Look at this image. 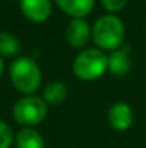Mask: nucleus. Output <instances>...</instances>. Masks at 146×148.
I'll list each match as a JSON object with an SVG mask.
<instances>
[{
    "label": "nucleus",
    "mask_w": 146,
    "mask_h": 148,
    "mask_svg": "<svg viewBox=\"0 0 146 148\" xmlns=\"http://www.w3.org/2000/svg\"><path fill=\"white\" fill-rule=\"evenodd\" d=\"M125 25L115 14L100 16L92 27V39L96 46L102 50L119 49L125 40Z\"/></svg>",
    "instance_id": "nucleus-1"
},
{
    "label": "nucleus",
    "mask_w": 146,
    "mask_h": 148,
    "mask_svg": "<svg viewBox=\"0 0 146 148\" xmlns=\"http://www.w3.org/2000/svg\"><path fill=\"white\" fill-rule=\"evenodd\" d=\"M130 46H120L107 56V69L113 75H126L130 69Z\"/></svg>",
    "instance_id": "nucleus-8"
},
{
    "label": "nucleus",
    "mask_w": 146,
    "mask_h": 148,
    "mask_svg": "<svg viewBox=\"0 0 146 148\" xmlns=\"http://www.w3.org/2000/svg\"><path fill=\"white\" fill-rule=\"evenodd\" d=\"M90 39L89 23L83 19H72L66 27V40L73 48H83Z\"/></svg>",
    "instance_id": "nucleus-5"
},
{
    "label": "nucleus",
    "mask_w": 146,
    "mask_h": 148,
    "mask_svg": "<svg viewBox=\"0 0 146 148\" xmlns=\"http://www.w3.org/2000/svg\"><path fill=\"white\" fill-rule=\"evenodd\" d=\"M20 10L29 20L42 23L52 13V3L50 0H20Z\"/></svg>",
    "instance_id": "nucleus-6"
},
{
    "label": "nucleus",
    "mask_w": 146,
    "mask_h": 148,
    "mask_svg": "<svg viewBox=\"0 0 146 148\" xmlns=\"http://www.w3.org/2000/svg\"><path fill=\"white\" fill-rule=\"evenodd\" d=\"M17 148H46L42 135L33 128H23L16 135Z\"/></svg>",
    "instance_id": "nucleus-10"
},
{
    "label": "nucleus",
    "mask_w": 146,
    "mask_h": 148,
    "mask_svg": "<svg viewBox=\"0 0 146 148\" xmlns=\"http://www.w3.org/2000/svg\"><path fill=\"white\" fill-rule=\"evenodd\" d=\"M66 97H67V88L60 81L50 82L48 86L45 88V92H43L45 102H48L50 105H59V103H62L66 99Z\"/></svg>",
    "instance_id": "nucleus-11"
},
{
    "label": "nucleus",
    "mask_w": 146,
    "mask_h": 148,
    "mask_svg": "<svg viewBox=\"0 0 146 148\" xmlns=\"http://www.w3.org/2000/svg\"><path fill=\"white\" fill-rule=\"evenodd\" d=\"M133 121V112L132 108L126 102H117L109 109V124L113 130L123 132L129 130Z\"/></svg>",
    "instance_id": "nucleus-7"
},
{
    "label": "nucleus",
    "mask_w": 146,
    "mask_h": 148,
    "mask_svg": "<svg viewBox=\"0 0 146 148\" xmlns=\"http://www.w3.org/2000/svg\"><path fill=\"white\" fill-rule=\"evenodd\" d=\"M107 69V56L103 50L90 48L82 50L73 60V73L83 81L100 78Z\"/></svg>",
    "instance_id": "nucleus-3"
},
{
    "label": "nucleus",
    "mask_w": 146,
    "mask_h": 148,
    "mask_svg": "<svg viewBox=\"0 0 146 148\" xmlns=\"http://www.w3.org/2000/svg\"><path fill=\"white\" fill-rule=\"evenodd\" d=\"M48 114V106L45 99L39 97H24L20 98L13 106V118L27 128L40 124Z\"/></svg>",
    "instance_id": "nucleus-4"
},
{
    "label": "nucleus",
    "mask_w": 146,
    "mask_h": 148,
    "mask_svg": "<svg viewBox=\"0 0 146 148\" xmlns=\"http://www.w3.org/2000/svg\"><path fill=\"white\" fill-rule=\"evenodd\" d=\"M3 71H4V63H3V60H1V58H0V76L3 75Z\"/></svg>",
    "instance_id": "nucleus-15"
},
{
    "label": "nucleus",
    "mask_w": 146,
    "mask_h": 148,
    "mask_svg": "<svg viewBox=\"0 0 146 148\" xmlns=\"http://www.w3.org/2000/svg\"><path fill=\"white\" fill-rule=\"evenodd\" d=\"M13 143V131L10 125L0 121V148H10Z\"/></svg>",
    "instance_id": "nucleus-13"
},
{
    "label": "nucleus",
    "mask_w": 146,
    "mask_h": 148,
    "mask_svg": "<svg viewBox=\"0 0 146 148\" xmlns=\"http://www.w3.org/2000/svg\"><path fill=\"white\" fill-rule=\"evenodd\" d=\"M20 52L19 39L7 32H0V55L4 56H14Z\"/></svg>",
    "instance_id": "nucleus-12"
},
{
    "label": "nucleus",
    "mask_w": 146,
    "mask_h": 148,
    "mask_svg": "<svg viewBox=\"0 0 146 148\" xmlns=\"http://www.w3.org/2000/svg\"><path fill=\"white\" fill-rule=\"evenodd\" d=\"M56 4L73 19H83L93 10L95 0H56Z\"/></svg>",
    "instance_id": "nucleus-9"
},
{
    "label": "nucleus",
    "mask_w": 146,
    "mask_h": 148,
    "mask_svg": "<svg viewBox=\"0 0 146 148\" xmlns=\"http://www.w3.org/2000/svg\"><path fill=\"white\" fill-rule=\"evenodd\" d=\"M10 79L19 92L26 95L33 94L42 84L40 68L32 58L22 56L10 65Z\"/></svg>",
    "instance_id": "nucleus-2"
},
{
    "label": "nucleus",
    "mask_w": 146,
    "mask_h": 148,
    "mask_svg": "<svg viewBox=\"0 0 146 148\" xmlns=\"http://www.w3.org/2000/svg\"><path fill=\"white\" fill-rule=\"evenodd\" d=\"M100 3L107 12L115 13V12H120L125 7L128 0H100Z\"/></svg>",
    "instance_id": "nucleus-14"
}]
</instances>
